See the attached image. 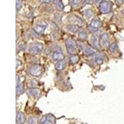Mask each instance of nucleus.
<instances>
[{"instance_id": "nucleus-26", "label": "nucleus", "mask_w": 124, "mask_h": 124, "mask_svg": "<svg viewBox=\"0 0 124 124\" xmlns=\"http://www.w3.org/2000/svg\"><path fill=\"white\" fill-rule=\"evenodd\" d=\"M37 85H38V81H37L35 80V79H32V85L33 86H36Z\"/></svg>"}, {"instance_id": "nucleus-9", "label": "nucleus", "mask_w": 124, "mask_h": 124, "mask_svg": "<svg viewBox=\"0 0 124 124\" xmlns=\"http://www.w3.org/2000/svg\"><path fill=\"white\" fill-rule=\"evenodd\" d=\"M90 26L91 27H93V28L95 29H98L100 28L102 26V23L101 21L100 20L97 19H93L91 21L90 24Z\"/></svg>"}, {"instance_id": "nucleus-30", "label": "nucleus", "mask_w": 124, "mask_h": 124, "mask_svg": "<svg viewBox=\"0 0 124 124\" xmlns=\"http://www.w3.org/2000/svg\"><path fill=\"white\" fill-rule=\"evenodd\" d=\"M116 2L117 3V4H122V2L124 1H116Z\"/></svg>"}, {"instance_id": "nucleus-14", "label": "nucleus", "mask_w": 124, "mask_h": 124, "mask_svg": "<svg viewBox=\"0 0 124 124\" xmlns=\"http://www.w3.org/2000/svg\"><path fill=\"white\" fill-rule=\"evenodd\" d=\"M78 37L79 39H80L81 40H86L87 38V34L86 31L85 30H81L79 32Z\"/></svg>"}, {"instance_id": "nucleus-24", "label": "nucleus", "mask_w": 124, "mask_h": 124, "mask_svg": "<svg viewBox=\"0 0 124 124\" xmlns=\"http://www.w3.org/2000/svg\"><path fill=\"white\" fill-rule=\"evenodd\" d=\"M16 9H17V11H18L22 8L23 3H22L21 1L17 0V1H16Z\"/></svg>"}, {"instance_id": "nucleus-7", "label": "nucleus", "mask_w": 124, "mask_h": 124, "mask_svg": "<svg viewBox=\"0 0 124 124\" xmlns=\"http://www.w3.org/2000/svg\"><path fill=\"white\" fill-rule=\"evenodd\" d=\"M53 60L55 61H63L65 58V55L63 53L60 52H55L52 55Z\"/></svg>"}, {"instance_id": "nucleus-19", "label": "nucleus", "mask_w": 124, "mask_h": 124, "mask_svg": "<svg viewBox=\"0 0 124 124\" xmlns=\"http://www.w3.org/2000/svg\"><path fill=\"white\" fill-rule=\"evenodd\" d=\"M24 91V83H21L19 85L16 86V94H21Z\"/></svg>"}, {"instance_id": "nucleus-27", "label": "nucleus", "mask_w": 124, "mask_h": 124, "mask_svg": "<svg viewBox=\"0 0 124 124\" xmlns=\"http://www.w3.org/2000/svg\"><path fill=\"white\" fill-rule=\"evenodd\" d=\"M90 31H91L93 33H96V32H99V31H98V29H97L93 28V27H90Z\"/></svg>"}, {"instance_id": "nucleus-10", "label": "nucleus", "mask_w": 124, "mask_h": 124, "mask_svg": "<svg viewBox=\"0 0 124 124\" xmlns=\"http://www.w3.org/2000/svg\"><path fill=\"white\" fill-rule=\"evenodd\" d=\"M91 42L93 44V47L96 49H98V48H100V41H99V38L96 36H93L91 39Z\"/></svg>"}, {"instance_id": "nucleus-13", "label": "nucleus", "mask_w": 124, "mask_h": 124, "mask_svg": "<svg viewBox=\"0 0 124 124\" xmlns=\"http://www.w3.org/2000/svg\"><path fill=\"white\" fill-rule=\"evenodd\" d=\"M104 55L102 54H98L95 56V62L99 65H101L104 62Z\"/></svg>"}, {"instance_id": "nucleus-12", "label": "nucleus", "mask_w": 124, "mask_h": 124, "mask_svg": "<svg viewBox=\"0 0 124 124\" xmlns=\"http://www.w3.org/2000/svg\"><path fill=\"white\" fill-rule=\"evenodd\" d=\"M66 63L65 61H60V62H57L55 64V69L58 71L62 70H63L66 67Z\"/></svg>"}, {"instance_id": "nucleus-3", "label": "nucleus", "mask_w": 124, "mask_h": 124, "mask_svg": "<svg viewBox=\"0 0 124 124\" xmlns=\"http://www.w3.org/2000/svg\"><path fill=\"white\" fill-rule=\"evenodd\" d=\"M29 73L32 76L38 77L42 73V68L39 65H34L31 66L29 69Z\"/></svg>"}, {"instance_id": "nucleus-6", "label": "nucleus", "mask_w": 124, "mask_h": 124, "mask_svg": "<svg viewBox=\"0 0 124 124\" xmlns=\"http://www.w3.org/2000/svg\"><path fill=\"white\" fill-rule=\"evenodd\" d=\"M41 124H55V118L52 114L44 116L41 120Z\"/></svg>"}, {"instance_id": "nucleus-31", "label": "nucleus", "mask_w": 124, "mask_h": 124, "mask_svg": "<svg viewBox=\"0 0 124 124\" xmlns=\"http://www.w3.org/2000/svg\"><path fill=\"white\" fill-rule=\"evenodd\" d=\"M122 13L123 14H124V9H123L122 11Z\"/></svg>"}, {"instance_id": "nucleus-4", "label": "nucleus", "mask_w": 124, "mask_h": 124, "mask_svg": "<svg viewBox=\"0 0 124 124\" xmlns=\"http://www.w3.org/2000/svg\"><path fill=\"white\" fill-rule=\"evenodd\" d=\"M44 48V45L41 43H35L30 48V52L33 54H39L42 52Z\"/></svg>"}, {"instance_id": "nucleus-22", "label": "nucleus", "mask_w": 124, "mask_h": 124, "mask_svg": "<svg viewBox=\"0 0 124 124\" xmlns=\"http://www.w3.org/2000/svg\"><path fill=\"white\" fill-rule=\"evenodd\" d=\"M79 60V57L78 55H74L70 57V62H71V63L73 64L76 63L78 62V61Z\"/></svg>"}, {"instance_id": "nucleus-18", "label": "nucleus", "mask_w": 124, "mask_h": 124, "mask_svg": "<svg viewBox=\"0 0 124 124\" xmlns=\"http://www.w3.org/2000/svg\"><path fill=\"white\" fill-rule=\"evenodd\" d=\"M108 48H109V50H110V52L116 53V52L118 51V45H117V44H116V43H112V44L109 46Z\"/></svg>"}, {"instance_id": "nucleus-15", "label": "nucleus", "mask_w": 124, "mask_h": 124, "mask_svg": "<svg viewBox=\"0 0 124 124\" xmlns=\"http://www.w3.org/2000/svg\"><path fill=\"white\" fill-rule=\"evenodd\" d=\"M29 93L32 96H35V97H39L40 96V90L37 89V88H34V87H33V88L30 89Z\"/></svg>"}, {"instance_id": "nucleus-16", "label": "nucleus", "mask_w": 124, "mask_h": 124, "mask_svg": "<svg viewBox=\"0 0 124 124\" xmlns=\"http://www.w3.org/2000/svg\"><path fill=\"white\" fill-rule=\"evenodd\" d=\"M67 27H68V30L73 33L76 32L78 31V29H79V26L78 25H76V24H70V25H67Z\"/></svg>"}, {"instance_id": "nucleus-21", "label": "nucleus", "mask_w": 124, "mask_h": 124, "mask_svg": "<svg viewBox=\"0 0 124 124\" xmlns=\"http://www.w3.org/2000/svg\"><path fill=\"white\" fill-rule=\"evenodd\" d=\"M29 124H38L39 120L37 117H31L28 119Z\"/></svg>"}, {"instance_id": "nucleus-11", "label": "nucleus", "mask_w": 124, "mask_h": 124, "mask_svg": "<svg viewBox=\"0 0 124 124\" xmlns=\"http://www.w3.org/2000/svg\"><path fill=\"white\" fill-rule=\"evenodd\" d=\"M34 31H35V32H37L38 34H41L44 32V31L46 29V26L44 25H37L34 26V28H33Z\"/></svg>"}, {"instance_id": "nucleus-25", "label": "nucleus", "mask_w": 124, "mask_h": 124, "mask_svg": "<svg viewBox=\"0 0 124 124\" xmlns=\"http://www.w3.org/2000/svg\"><path fill=\"white\" fill-rule=\"evenodd\" d=\"M71 3L72 4H73V5H76V4H79V3H80V1H76V0H75V1H71Z\"/></svg>"}, {"instance_id": "nucleus-17", "label": "nucleus", "mask_w": 124, "mask_h": 124, "mask_svg": "<svg viewBox=\"0 0 124 124\" xmlns=\"http://www.w3.org/2000/svg\"><path fill=\"white\" fill-rule=\"evenodd\" d=\"M54 3L56 5V8L57 9V10H58V11H62V10L64 9L65 6H64L63 3H62V1H59V0H58V1H54Z\"/></svg>"}, {"instance_id": "nucleus-8", "label": "nucleus", "mask_w": 124, "mask_h": 124, "mask_svg": "<svg viewBox=\"0 0 124 124\" xmlns=\"http://www.w3.org/2000/svg\"><path fill=\"white\" fill-rule=\"evenodd\" d=\"M16 122L18 124H23L25 122V117L24 113L22 112H18L16 116Z\"/></svg>"}, {"instance_id": "nucleus-2", "label": "nucleus", "mask_w": 124, "mask_h": 124, "mask_svg": "<svg viewBox=\"0 0 124 124\" xmlns=\"http://www.w3.org/2000/svg\"><path fill=\"white\" fill-rule=\"evenodd\" d=\"M112 5L113 4L111 1H101L100 6H99L100 11L103 14H106V13H109L112 10Z\"/></svg>"}, {"instance_id": "nucleus-5", "label": "nucleus", "mask_w": 124, "mask_h": 124, "mask_svg": "<svg viewBox=\"0 0 124 124\" xmlns=\"http://www.w3.org/2000/svg\"><path fill=\"white\" fill-rule=\"evenodd\" d=\"M100 45L103 47L107 48L109 47V42H110V39L108 37V34L106 33H102L100 36Z\"/></svg>"}, {"instance_id": "nucleus-29", "label": "nucleus", "mask_w": 124, "mask_h": 124, "mask_svg": "<svg viewBox=\"0 0 124 124\" xmlns=\"http://www.w3.org/2000/svg\"><path fill=\"white\" fill-rule=\"evenodd\" d=\"M40 1L42 2V3H50L52 2V1H49V0H48V1Z\"/></svg>"}, {"instance_id": "nucleus-1", "label": "nucleus", "mask_w": 124, "mask_h": 124, "mask_svg": "<svg viewBox=\"0 0 124 124\" xmlns=\"http://www.w3.org/2000/svg\"><path fill=\"white\" fill-rule=\"evenodd\" d=\"M66 46L67 51L71 55H75L76 54L77 44L76 42L71 38H68L66 40Z\"/></svg>"}, {"instance_id": "nucleus-20", "label": "nucleus", "mask_w": 124, "mask_h": 124, "mask_svg": "<svg viewBox=\"0 0 124 124\" xmlns=\"http://www.w3.org/2000/svg\"><path fill=\"white\" fill-rule=\"evenodd\" d=\"M96 51L92 47H90V46H88L85 50V54L87 56H90V55H93L94 54H95Z\"/></svg>"}, {"instance_id": "nucleus-23", "label": "nucleus", "mask_w": 124, "mask_h": 124, "mask_svg": "<svg viewBox=\"0 0 124 124\" xmlns=\"http://www.w3.org/2000/svg\"><path fill=\"white\" fill-rule=\"evenodd\" d=\"M85 15L86 16V17H88V18L91 17L93 14V11L91 9H86V11H85Z\"/></svg>"}, {"instance_id": "nucleus-28", "label": "nucleus", "mask_w": 124, "mask_h": 124, "mask_svg": "<svg viewBox=\"0 0 124 124\" xmlns=\"http://www.w3.org/2000/svg\"><path fill=\"white\" fill-rule=\"evenodd\" d=\"M20 78L19 77L18 75L16 76V86H18V85H20Z\"/></svg>"}]
</instances>
